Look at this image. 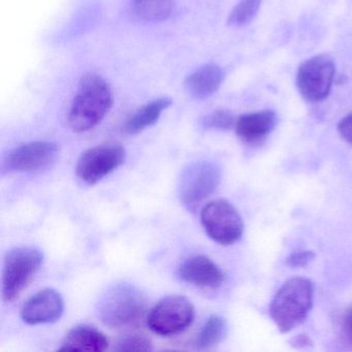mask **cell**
Listing matches in <instances>:
<instances>
[{
	"label": "cell",
	"instance_id": "ac0fdd59",
	"mask_svg": "<svg viewBox=\"0 0 352 352\" xmlns=\"http://www.w3.org/2000/svg\"><path fill=\"white\" fill-rule=\"evenodd\" d=\"M228 322L219 315H212L201 327L197 337V347L208 349L221 343L228 336Z\"/></svg>",
	"mask_w": 352,
	"mask_h": 352
},
{
	"label": "cell",
	"instance_id": "d6986e66",
	"mask_svg": "<svg viewBox=\"0 0 352 352\" xmlns=\"http://www.w3.org/2000/svg\"><path fill=\"white\" fill-rule=\"evenodd\" d=\"M263 0H241L228 16V24L232 28H242L250 23L258 13Z\"/></svg>",
	"mask_w": 352,
	"mask_h": 352
},
{
	"label": "cell",
	"instance_id": "277c9868",
	"mask_svg": "<svg viewBox=\"0 0 352 352\" xmlns=\"http://www.w3.org/2000/svg\"><path fill=\"white\" fill-rule=\"evenodd\" d=\"M44 261L42 251L36 247L22 246L6 254L3 271V300L13 302L32 283Z\"/></svg>",
	"mask_w": 352,
	"mask_h": 352
},
{
	"label": "cell",
	"instance_id": "ba28073f",
	"mask_svg": "<svg viewBox=\"0 0 352 352\" xmlns=\"http://www.w3.org/2000/svg\"><path fill=\"white\" fill-rule=\"evenodd\" d=\"M192 302L183 296H170L162 298L148 315L147 323L153 333L170 337L182 333L195 320Z\"/></svg>",
	"mask_w": 352,
	"mask_h": 352
},
{
	"label": "cell",
	"instance_id": "ffe728a7",
	"mask_svg": "<svg viewBox=\"0 0 352 352\" xmlns=\"http://www.w3.org/2000/svg\"><path fill=\"white\" fill-rule=\"evenodd\" d=\"M236 119L228 111L218 110L204 117L201 124L206 129L228 131L236 125Z\"/></svg>",
	"mask_w": 352,
	"mask_h": 352
},
{
	"label": "cell",
	"instance_id": "8fae6325",
	"mask_svg": "<svg viewBox=\"0 0 352 352\" xmlns=\"http://www.w3.org/2000/svg\"><path fill=\"white\" fill-rule=\"evenodd\" d=\"M65 312L63 296L52 288L41 290L24 304L21 317L30 325L46 324L58 321Z\"/></svg>",
	"mask_w": 352,
	"mask_h": 352
},
{
	"label": "cell",
	"instance_id": "7402d4cb",
	"mask_svg": "<svg viewBox=\"0 0 352 352\" xmlns=\"http://www.w3.org/2000/svg\"><path fill=\"white\" fill-rule=\"evenodd\" d=\"M315 258L314 252L309 250H296L290 253L286 263L292 267H302L310 263Z\"/></svg>",
	"mask_w": 352,
	"mask_h": 352
},
{
	"label": "cell",
	"instance_id": "4fadbf2b",
	"mask_svg": "<svg viewBox=\"0 0 352 352\" xmlns=\"http://www.w3.org/2000/svg\"><path fill=\"white\" fill-rule=\"evenodd\" d=\"M277 123L278 117L274 111H258L239 117L234 131L244 143L258 145L275 129Z\"/></svg>",
	"mask_w": 352,
	"mask_h": 352
},
{
	"label": "cell",
	"instance_id": "2e32d148",
	"mask_svg": "<svg viewBox=\"0 0 352 352\" xmlns=\"http://www.w3.org/2000/svg\"><path fill=\"white\" fill-rule=\"evenodd\" d=\"M172 100L168 98H157L145 104L137 111L123 126V131L126 135H135L152 126L160 120L162 113L172 104Z\"/></svg>",
	"mask_w": 352,
	"mask_h": 352
},
{
	"label": "cell",
	"instance_id": "5bb4252c",
	"mask_svg": "<svg viewBox=\"0 0 352 352\" xmlns=\"http://www.w3.org/2000/svg\"><path fill=\"white\" fill-rule=\"evenodd\" d=\"M224 78L226 74L221 67L209 63L191 74L185 81V86L191 96L199 100H205L218 91L223 83Z\"/></svg>",
	"mask_w": 352,
	"mask_h": 352
},
{
	"label": "cell",
	"instance_id": "44dd1931",
	"mask_svg": "<svg viewBox=\"0 0 352 352\" xmlns=\"http://www.w3.org/2000/svg\"><path fill=\"white\" fill-rule=\"evenodd\" d=\"M116 351H150L152 344L148 338L142 335H131L119 340L115 346Z\"/></svg>",
	"mask_w": 352,
	"mask_h": 352
},
{
	"label": "cell",
	"instance_id": "3957f363",
	"mask_svg": "<svg viewBox=\"0 0 352 352\" xmlns=\"http://www.w3.org/2000/svg\"><path fill=\"white\" fill-rule=\"evenodd\" d=\"M146 307L147 300L141 290L126 282H120L102 294L98 302V317L108 327H127L143 317Z\"/></svg>",
	"mask_w": 352,
	"mask_h": 352
},
{
	"label": "cell",
	"instance_id": "7c38bea8",
	"mask_svg": "<svg viewBox=\"0 0 352 352\" xmlns=\"http://www.w3.org/2000/svg\"><path fill=\"white\" fill-rule=\"evenodd\" d=\"M178 272L181 279L197 287L215 289L224 281L223 272L205 255H195L186 259Z\"/></svg>",
	"mask_w": 352,
	"mask_h": 352
},
{
	"label": "cell",
	"instance_id": "7a4b0ae2",
	"mask_svg": "<svg viewBox=\"0 0 352 352\" xmlns=\"http://www.w3.org/2000/svg\"><path fill=\"white\" fill-rule=\"evenodd\" d=\"M314 285L305 277L288 279L276 292L270 305V316L281 333L302 324L313 305Z\"/></svg>",
	"mask_w": 352,
	"mask_h": 352
},
{
	"label": "cell",
	"instance_id": "6da1fadb",
	"mask_svg": "<svg viewBox=\"0 0 352 352\" xmlns=\"http://www.w3.org/2000/svg\"><path fill=\"white\" fill-rule=\"evenodd\" d=\"M113 106V94L106 80L96 74L82 77L69 113L75 133H85L102 122Z\"/></svg>",
	"mask_w": 352,
	"mask_h": 352
},
{
	"label": "cell",
	"instance_id": "cb8c5ba5",
	"mask_svg": "<svg viewBox=\"0 0 352 352\" xmlns=\"http://www.w3.org/2000/svg\"><path fill=\"white\" fill-rule=\"evenodd\" d=\"M341 331L344 341L352 347V306L343 315Z\"/></svg>",
	"mask_w": 352,
	"mask_h": 352
},
{
	"label": "cell",
	"instance_id": "5b68a950",
	"mask_svg": "<svg viewBox=\"0 0 352 352\" xmlns=\"http://www.w3.org/2000/svg\"><path fill=\"white\" fill-rule=\"evenodd\" d=\"M201 222L209 238L223 246L238 242L244 232L242 217L226 199H214L204 206Z\"/></svg>",
	"mask_w": 352,
	"mask_h": 352
},
{
	"label": "cell",
	"instance_id": "52a82bcc",
	"mask_svg": "<svg viewBox=\"0 0 352 352\" xmlns=\"http://www.w3.org/2000/svg\"><path fill=\"white\" fill-rule=\"evenodd\" d=\"M221 180L217 164L207 160L189 164L179 180V197L185 207L197 209V206L212 195Z\"/></svg>",
	"mask_w": 352,
	"mask_h": 352
},
{
	"label": "cell",
	"instance_id": "603a6c76",
	"mask_svg": "<svg viewBox=\"0 0 352 352\" xmlns=\"http://www.w3.org/2000/svg\"><path fill=\"white\" fill-rule=\"evenodd\" d=\"M337 129L340 135L352 146V112L340 120Z\"/></svg>",
	"mask_w": 352,
	"mask_h": 352
},
{
	"label": "cell",
	"instance_id": "30bf717a",
	"mask_svg": "<svg viewBox=\"0 0 352 352\" xmlns=\"http://www.w3.org/2000/svg\"><path fill=\"white\" fill-rule=\"evenodd\" d=\"M59 147L52 142H32L9 152L3 168L9 173H34L46 170L55 164Z\"/></svg>",
	"mask_w": 352,
	"mask_h": 352
},
{
	"label": "cell",
	"instance_id": "9c48e42d",
	"mask_svg": "<svg viewBox=\"0 0 352 352\" xmlns=\"http://www.w3.org/2000/svg\"><path fill=\"white\" fill-rule=\"evenodd\" d=\"M125 158L126 152L118 144L96 146L82 153L76 170L83 182L94 185L122 166Z\"/></svg>",
	"mask_w": 352,
	"mask_h": 352
},
{
	"label": "cell",
	"instance_id": "9a60e30c",
	"mask_svg": "<svg viewBox=\"0 0 352 352\" xmlns=\"http://www.w3.org/2000/svg\"><path fill=\"white\" fill-rule=\"evenodd\" d=\"M109 340L96 327L79 325L65 336L59 350L67 351H104L108 349Z\"/></svg>",
	"mask_w": 352,
	"mask_h": 352
},
{
	"label": "cell",
	"instance_id": "e0dca14e",
	"mask_svg": "<svg viewBox=\"0 0 352 352\" xmlns=\"http://www.w3.org/2000/svg\"><path fill=\"white\" fill-rule=\"evenodd\" d=\"M133 11L140 19L157 23L170 17L174 0H131Z\"/></svg>",
	"mask_w": 352,
	"mask_h": 352
},
{
	"label": "cell",
	"instance_id": "8992f818",
	"mask_svg": "<svg viewBox=\"0 0 352 352\" xmlns=\"http://www.w3.org/2000/svg\"><path fill=\"white\" fill-rule=\"evenodd\" d=\"M336 76V63L327 54H319L305 60L296 74V87L309 102L324 100L331 94Z\"/></svg>",
	"mask_w": 352,
	"mask_h": 352
}]
</instances>
